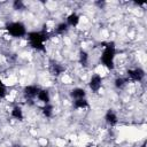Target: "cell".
Here are the masks:
<instances>
[{
  "label": "cell",
  "instance_id": "8992f818",
  "mask_svg": "<svg viewBox=\"0 0 147 147\" xmlns=\"http://www.w3.org/2000/svg\"><path fill=\"white\" fill-rule=\"evenodd\" d=\"M39 91H40V90H39L37 86H34V85H29V86H26V87L24 88V94H25L26 98H34V96L38 95Z\"/></svg>",
  "mask_w": 147,
  "mask_h": 147
},
{
  "label": "cell",
  "instance_id": "3957f363",
  "mask_svg": "<svg viewBox=\"0 0 147 147\" xmlns=\"http://www.w3.org/2000/svg\"><path fill=\"white\" fill-rule=\"evenodd\" d=\"M8 32L14 37H22L25 34V26L20 22H14L7 25Z\"/></svg>",
  "mask_w": 147,
  "mask_h": 147
},
{
  "label": "cell",
  "instance_id": "30bf717a",
  "mask_svg": "<svg viewBox=\"0 0 147 147\" xmlns=\"http://www.w3.org/2000/svg\"><path fill=\"white\" fill-rule=\"evenodd\" d=\"M78 22H79V17H78V15L75 14V13H74V14H70V15L68 16V18H67V24H68V25H71V26L77 25Z\"/></svg>",
  "mask_w": 147,
  "mask_h": 147
},
{
  "label": "cell",
  "instance_id": "5b68a950",
  "mask_svg": "<svg viewBox=\"0 0 147 147\" xmlns=\"http://www.w3.org/2000/svg\"><path fill=\"white\" fill-rule=\"evenodd\" d=\"M101 83H102V79L99 75H94L92 76L91 80H90V87L93 92H98L101 87Z\"/></svg>",
  "mask_w": 147,
  "mask_h": 147
},
{
  "label": "cell",
  "instance_id": "52a82bcc",
  "mask_svg": "<svg viewBox=\"0 0 147 147\" xmlns=\"http://www.w3.org/2000/svg\"><path fill=\"white\" fill-rule=\"evenodd\" d=\"M105 119H106V122L109 124V125H115L116 123H117V116H116V114L113 111V110H108L107 111V114H106V116H105Z\"/></svg>",
  "mask_w": 147,
  "mask_h": 147
},
{
  "label": "cell",
  "instance_id": "7c38bea8",
  "mask_svg": "<svg viewBox=\"0 0 147 147\" xmlns=\"http://www.w3.org/2000/svg\"><path fill=\"white\" fill-rule=\"evenodd\" d=\"M11 116L16 119H22L23 118V111L20 107H14L11 110Z\"/></svg>",
  "mask_w": 147,
  "mask_h": 147
},
{
  "label": "cell",
  "instance_id": "5bb4252c",
  "mask_svg": "<svg viewBox=\"0 0 147 147\" xmlns=\"http://www.w3.org/2000/svg\"><path fill=\"white\" fill-rule=\"evenodd\" d=\"M79 61L83 65H86L87 64V61H88V55L86 52H80L79 54Z\"/></svg>",
  "mask_w": 147,
  "mask_h": 147
},
{
  "label": "cell",
  "instance_id": "6da1fadb",
  "mask_svg": "<svg viewBox=\"0 0 147 147\" xmlns=\"http://www.w3.org/2000/svg\"><path fill=\"white\" fill-rule=\"evenodd\" d=\"M28 39L30 41V45L33 48L38 51H45L44 41L47 39V37L44 32H30L28 34Z\"/></svg>",
  "mask_w": 147,
  "mask_h": 147
},
{
  "label": "cell",
  "instance_id": "277c9868",
  "mask_svg": "<svg viewBox=\"0 0 147 147\" xmlns=\"http://www.w3.org/2000/svg\"><path fill=\"white\" fill-rule=\"evenodd\" d=\"M127 76L132 79V80H136V82H140L144 76H145V72L142 69L140 68H137V69H132V70H129L127 71Z\"/></svg>",
  "mask_w": 147,
  "mask_h": 147
},
{
  "label": "cell",
  "instance_id": "ba28073f",
  "mask_svg": "<svg viewBox=\"0 0 147 147\" xmlns=\"http://www.w3.org/2000/svg\"><path fill=\"white\" fill-rule=\"evenodd\" d=\"M85 95H86V92H85V90H83V88H74V90L71 91V96H72L75 100L85 99Z\"/></svg>",
  "mask_w": 147,
  "mask_h": 147
},
{
  "label": "cell",
  "instance_id": "e0dca14e",
  "mask_svg": "<svg viewBox=\"0 0 147 147\" xmlns=\"http://www.w3.org/2000/svg\"><path fill=\"white\" fill-rule=\"evenodd\" d=\"M62 71H63V68L60 67L59 64H54L53 65V72H54V75H60Z\"/></svg>",
  "mask_w": 147,
  "mask_h": 147
},
{
  "label": "cell",
  "instance_id": "ffe728a7",
  "mask_svg": "<svg viewBox=\"0 0 147 147\" xmlns=\"http://www.w3.org/2000/svg\"><path fill=\"white\" fill-rule=\"evenodd\" d=\"M44 147H45V146H44Z\"/></svg>",
  "mask_w": 147,
  "mask_h": 147
},
{
  "label": "cell",
  "instance_id": "ac0fdd59",
  "mask_svg": "<svg viewBox=\"0 0 147 147\" xmlns=\"http://www.w3.org/2000/svg\"><path fill=\"white\" fill-rule=\"evenodd\" d=\"M13 6H14L15 9H22V8L24 7V5H23V2H22L21 0H16V1H14Z\"/></svg>",
  "mask_w": 147,
  "mask_h": 147
},
{
  "label": "cell",
  "instance_id": "9c48e42d",
  "mask_svg": "<svg viewBox=\"0 0 147 147\" xmlns=\"http://www.w3.org/2000/svg\"><path fill=\"white\" fill-rule=\"evenodd\" d=\"M37 96H38V99H39L40 101H42L45 105L49 102V93H48V91H46V90H40Z\"/></svg>",
  "mask_w": 147,
  "mask_h": 147
},
{
  "label": "cell",
  "instance_id": "8fae6325",
  "mask_svg": "<svg viewBox=\"0 0 147 147\" xmlns=\"http://www.w3.org/2000/svg\"><path fill=\"white\" fill-rule=\"evenodd\" d=\"M88 106L86 99H78V100H75L74 102V107L77 108V109H83V108H86Z\"/></svg>",
  "mask_w": 147,
  "mask_h": 147
},
{
  "label": "cell",
  "instance_id": "2e32d148",
  "mask_svg": "<svg viewBox=\"0 0 147 147\" xmlns=\"http://www.w3.org/2000/svg\"><path fill=\"white\" fill-rule=\"evenodd\" d=\"M125 83H126V80H125L124 78H117V79L115 80V86H116L117 88H122V87L125 85Z\"/></svg>",
  "mask_w": 147,
  "mask_h": 147
},
{
  "label": "cell",
  "instance_id": "d6986e66",
  "mask_svg": "<svg viewBox=\"0 0 147 147\" xmlns=\"http://www.w3.org/2000/svg\"><path fill=\"white\" fill-rule=\"evenodd\" d=\"M5 94H6V86L3 85V83L0 79V98L5 96Z\"/></svg>",
  "mask_w": 147,
  "mask_h": 147
},
{
  "label": "cell",
  "instance_id": "7a4b0ae2",
  "mask_svg": "<svg viewBox=\"0 0 147 147\" xmlns=\"http://www.w3.org/2000/svg\"><path fill=\"white\" fill-rule=\"evenodd\" d=\"M114 59H115V46L114 44H108L105 48V51L102 52V55H101V61L102 63L109 68V69H113L114 68Z\"/></svg>",
  "mask_w": 147,
  "mask_h": 147
},
{
  "label": "cell",
  "instance_id": "9a60e30c",
  "mask_svg": "<svg viewBox=\"0 0 147 147\" xmlns=\"http://www.w3.org/2000/svg\"><path fill=\"white\" fill-rule=\"evenodd\" d=\"M68 30V24L67 23H61V24H59V26L56 28V31L59 32V33H63V32H65Z\"/></svg>",
  "mask_w": 147,
  "mask_h": 147
},
{
  "label": "cell",
  "instance_id": "4fadbf2b",
  "mask_svg": "<svg viewBox=\"0 0 147 147\" xmlns=\"http://www.w3.org/2000/svg\"><path fill=\"white\" fill-rule=\"evenodd\" d=\"M42 113L46 117H51L53 115V106H51L49 103H46L45 107L42 108Z\"/></svg>",
  "mask_w": 147,
  "mask_h": 147
}]
</instances>
